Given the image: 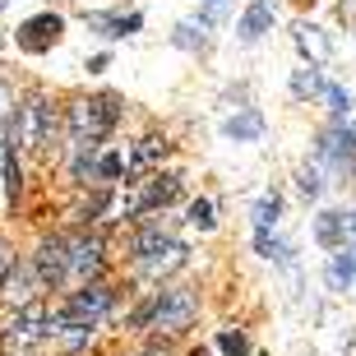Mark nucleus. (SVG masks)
I'll return each mask as SVG.
<instances>
[{
	"label": "nucleus",
	"instance_id": "obj_1",
	"mask_svg": "<svg viewBox=\"0 0 356 356\" xmlns=\"http://www.w3.org/2000/svg\"><path fill=\"white\" fill-rule=\"evenodd\" d=\"M195 310H199L195 291H185V287L158 291V296H153V305H148V310H139V324H153L158 333H181V329H190Z\"/></svg>",
	"mask_w": 356,
	"mask_h": 356
},
{
	"label": "nucleus",
	"instance_id": "obj_2",
	"mask_svg": "<svg viewBox=\"0 0 356 356\" xmlns=\"http://www.w3.org/2000/svg\"><path fill=\"white\" fill-rule=\"evenodd\" d=\"M106 310H111V291L97 287V282H88V287L74 291L60 310H51V324L56 329H60V324H65V329H92Z\"/></svg>",
	"mask_w": 356,
	"mask_h": 356
},
{
	"label": "nucleus",
	"instance_id": "obj_3",
	"mask_svg": "<svg viewBox=\"0 0 356 356\" xmlns=\"http://www.w3.org/2000/svg\"><path fill=\"white\" fill-rule=\"evenodd\" d=\"M116 120H120L116 97H92V102L70 106V130H74V139H102Z\"/></svg>",
	"mask_w": 356,
	"mask_h": 356
},
{
	"label": "nucleus",
	"instance_id": "obj_4",
	"mask_svg": "<svg viewBox=\"0 0 356 356\" xmlns=\"http://www.w3.org/2000/svg\"><path fill=\"white\" fill-rule=\"evenodd\" d=\"M176 195H181V176H148V181H134V195L125 199V218L167 209Z\"/></svg>",
	"mask_w": 356,
	"mask_h": 356
},
{
	"label": "nucleus",
	"instance_id": "obj_5",
	"mask_svg": "<svg viewBox=\"0 0 356 356\" xmlns=\"http://www.w3.org/2000/svg\"><path fill=\"white\" fill-rule=\"evenodd\" d=\"M51 130H56V111L47 106V97H28V106L19 111V125L10 134H19V144H28V148H47Z\"/></svg>",
	"mask_w": 356,
	"mask_h": 356
},
{
	"label": "nucleus",
	"instance_id": "obj_6",
	"mask_svg": "<svg viewBox=\"0 0 356 356\" xmlns=\"http://www.w3.org/2000/svg\"><path fill=\"white\" fill-rule=\"evenodd\" d=\"M65 268H70V241H65V236L42 241L38 254H33V277H38L42 287H60Z\"/></svg>",
	"mask_w": 356,
	"mask_h": 356
},
{
	"label": "nucleus",
	"instance_id": "obj_7",
	"mask_svg": "<svg viewBox=\"0 0 356 356\" xmlns=\"http://www.w3.org/2000/svg\"><path fill=\"white\" fill-rule=\"evenodd\" d=\"M60 14H38V19H28L24 28H19V47L24 51H47L56 38H60Z\"/></svg>",
	"mask_w": 356,
	"mask_h": 356
},
{
	"label": "nucleus",
	"instance_id": "obj_8",
	"mask_svg": "<svg viewBox=\"0 0 356 356\" xmlns=\"http://www.w3.org/2000/svg\"><path fill=\"white\" fill-rule=\"evenodd\" d=\"M181 250H185V245L172 241V232H167L162 222H148L144 232H139V241H134V254H139L144 264H153L158 254H181Z\"/></svg>",
	"mask_w": 356,
	"mask_h": 356
},
{
	"label": "nucleus",
	"instance_id": "obj_9",
	"mask_svg": "<svg viewBox=\"0 0 356 356\" xmlns=\"http://www.w3.org/2000/svg\"><path fill=\"white\" fill-rule=\"evenodd\" d=\"M10 329L19 333V338H38V333L56 329V324H51V310H47L42 301H24V310L14 315V324H10Z\"/></svg>",
	"mask_w": 356,
	"mask_h": 356
},
{
	"label": "nucleus",
	"instance_id": "obj_10",
	"mask_svg": "<svg viewBox=\"0 0 356 356\" xmlns=\"http://www.w3.org/2000/svg\"><path fill=\"white\" fill-rule=\"evenodd\" d=\"M97 268H102V241H92V236L74 241V245H70V273L88 277V273H97Z\"/></svg>",
	"mask_w": 356,
	"mask_h": 356
},
{
	"label": "nucleus",
	"instance_id": "obj_11",
	"mask_svg": "<svg viewBox=\"0 0 356 356\" xmlns=\"http://www.w3.org/2000/svg\"><path fill=\"white\" fill-rule=\"evenodd\" d=\"M324 158H333L338 167L356 162V134H352V130H343V125L324 130Z\"/></svg>",
	"mask_w": 356,
	"mask_h": 356
},
{
	"label": "nucleus",
	"instance_id": "obj_12",
	"mask_svg": "<svg viewBox=\"0 0 356 356\" xmlns=\"http://www.w3.org/2000/svg\"><path fill=\"white\" fill-rule=\"evenodd\" d=\"M268 24H273V0H254L250 10H245V19H241V38L259 42L268 33Z\"/></svg>",
	"mask_w": 356,
	"mask_h": 356
},
{
	"label": "nucleus",
	"instance_id": "obj_13",
	"mask_svg": "<svg viewBox=\"0 0 356 356\" xmlns=\"http://www.w3.org/2000/svg\"><path fill=\"white\" fill-rule=\"evenodd\" d=\"M222 134L227 139H241V144H245V139H259V134H264V116H259V111H241V116H232L222 125Z\"/></svg>",
	"mask_w": 356,
	"mask_h": 356
},
{
	"label": "nucleus",
	"instance_id": "obj_14",
	"mask_svg": "<svg viewBox=\"0 0 356 356\" xmlns=\"http://www.w3.org/2000/svg\"><path fill=\"white\" fill-rule=\"evenodd\" d=\"M296 47H301L315 65H319V60H329V42H324V33H319L315 24H296Z\"/></svg>",
	"mask_w": 356,
	"mask_h": 356
},
{
	"label": "nucleus",
	"instance_id": "obj_15",
	"mask_svg": "<svg viewBox=\"0 0 356 356\" xmlns=\"http://www.w3.org/2000/svg\"><path fill=\"white\" fill-rule=\"evenodd\" d=\"M352 277H356V250H338V254H333V264H329V287L347 291V287H352Z\"/></svg>",
	"mask_w": 356,
	"mask_h": 356
},
{
	"label": "nucleus",
	"instance_id": "obj_16",
	"mask_svg": "<svg viewBox=\"0 0 356 356\" xmlns=\"http://www.w3.org/2000/svg\"><path fill=\"white\" fill-rule=\"evenodd\" d=\"M88 24L92 28H102L106 38H125V33H134V28L144 24L139 14H125V19H106V14H88Z\"/></svg>",
	"mask_w": 356,
	"mask_h": 356
},
{
	"label": "nucleus",
	"instance_id": "obj_17",
	"mask_svg": "<svg viewBox=\"0 0 356 356\" xmlns=\"http://www.w3.org/2000/svg\"><path fill=\"white\" fill-rule=\"evenodd\" d=\"M291 92H296V97H315V92H324V79L305 65V70H296V74H291Z\"/></svg>",
	"mask_w": 356,
	"mask_h": 356
},
{
	"label": "nucleus",
	"instance_id": "obj_18",
	"mask_svg": "<svg viewBox=\"0 0 356 356\" xmlns=\"http://www.w3.org/2000/svg\"><path fill=\"white\" fill-rule=\"evenodd\" d=\"M158 158H167V139H139V148H134V167H148V162H158Z\"/></svg>",
	"mask_w": 356,
	"mask_h": 356
},
{
	"label": "nucleus",
	"instance_id": "obj_19",
	"mask_svg": "<svg viewBox=\"0 0 356 356\" xmlns=\"http://www.w3.org/2000/svg\"><path fill=\"white\" fill-rule=\"evenodd\" d=\"M218 347H222L227 356H245V352H250V338H245L241 329H222V333H218Z\"/></svg>",
	"mask_w": 356,
	"mask_h": 356
},
{
	"label": "nucleus",
	"instance_id": "obj_20",
	"mask_svg": "<svg viewBox=\"0 0 356 356\" xmlns=\"http://www.w3.org/2000/svg\"><path fill=\"white\" fill-rule=\"evenodd\" d=\"M277 209H282V204H277V195L259 199V204H254V227H259V232H268V227L277 222Z\"/></svg>",
	"mask_w": 356,
	"mask_h": 356
},
{
	"label": "nucleus",
	"instance_id": "obj_21",
	"mask_svg": "<svg viewBox=\"0 0 356 356\" xmlns=\"http://www.w3.org/2000/svg\"><path fill=\"white\" fill-rule=\"evenodd\" d=\"M204 33H209V24H181L176 28V47H204Z\"/></svg>",
	"mask_w": 356,
	"mask_h": 356
},
{
	"label": "nucleus",
	"instance_id": "obj_22",
	"mask_svg": "<svg viewBox=\"0 0 356 356\" xmlns=\"http://www.w3.org/2000/svg\"><path fill=\"white\" fill-rule=\"evenodd\" d=\"M324 97H329V106L338 111V116H347V111H352V92L338 88V83H324Z\"/></svg>",
	"mask_w": 356,
	"mask_h": 356
},
{
	"label": "nucleus",
	"instance_id": "obj_23",
	"mask_svg": "<svg viewBox=\"0 0 356 356\" xmlns=\"http://www.w3.org/2000/svg\"><path fill=\"white\" fill-rule=\"evenodd\" d=\"M190 222H195L199 232H209V227H213V204H209V199H195V204H190Z\"/></svg>",
	"mask_w": 356,
	"mask_h": 356
},
{
	"label": "nucleus",
	"instance_id": "obj_24",
	"mask_svg": "<svg viewBox=\"0 0 356 356\" xmlns=\"http://www.w3.org/2000/svg\"><path fill=\"white\" fill-rule=\"evenodd\" d=\"M254 245H259V254H264V259H282V254H287V245H282V241H273L268 232H259V241H254Z\"/></svg>",
	"mask_w": 356,
	"mask_h": 356
},
{
	"label": "nucleus",
	"instance_id": "obj_25",
	"mask_svg": "<svg viewBox=\"0 0 356 356\" xmlns=\"http://www.w3.org/2000/svg\"><path fill=\"white\" fill-rule=\"evenodd\" d=\"M296 181H301V190H305L310 199H315L319 190H324V181H319V172H315V167H301V176H296Z\"/></svg>",
	"mask_w": 356,
	"mask_h": 356
},
{
	"label": "nucleus",
	"instance_id": "obj_26",
	"mask_svg": "<svg viewBox=\"0 0 356 356\" xmlns=\"http://www.w3.org/2000/svg\"><path fill=\"white\" fill-rule=\"evenodd\" d=\"M5 185H10V199H19L24 181H19V162H14V158H5Z\"/></svg>",
	"mask_w": 356,
	"mask_h": 356
},
{
	"label": "nucleus",
	"instance_id": "obj_27",
	"mask_svg": "<svg viewBox=\"0 0 356 356\" xmlns=\"http://www.w3.org/2000/svg\"><path fill=\"white\" fill-rule=\"evenodd\" d=\"M97 172H102V176H106V181H116V176H120V172H125V162H120V158H116V153H106V158H102V162H97Z\"/></svg>",
	"mask_w": 356,
	"mask_h": 356
},
{
	"label": "nucleus",
	"instance_id": "obj_28",
	"mask_svg": "<svg viewBox=\"0 0 356 356\" xmlns=\"http://www.w3.org/2000/svg\"><path fill=\"white\" fill-rule=\"evenodd\" d=\"M10 268H14V254L5 250V245H0V287H5V282H10Z\"/></svg>",
	"mask_w": 356,
	"mask_h": 356
},
{
	"label": "nucleus",
	"instance_id": "obj_29",
	"mask_svg": "<svg viewBox=\"0 0 356 356\" xmlns=\"http://www.w3.org/2000/svg\"><path fill=\"white\" fill-rule=\"evenodd\" d=\"M144 356H158V352H144Z\"/></svg>",
	"mask_w": 356,
	"mask_h": 356
}]
</instances>
